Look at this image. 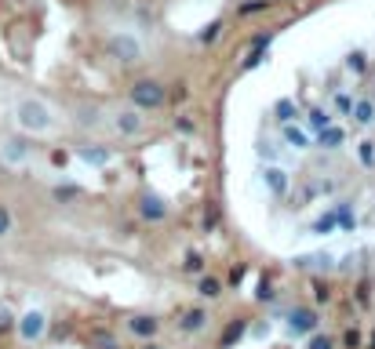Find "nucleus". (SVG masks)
Segmentation results:
<instances>
[{"mask_svg":"<svg viewBox=\"0 0 375 349\" xmlns=\"http://www.w3.org/2000/svg\"><path fill=\"white\" fill-rule=\"evenodd\" d=\"M11 117H15V127L23 131V135H30V139L51 135V131H55V124H58V117H55L51 102H44L40 95H23V99L15 102Z\"/></svg>","mask_w":375,"mask_h":349,"instance_id":"obj_1","label":"nucleus"},{"mask_svg":"<svg viewBox=\"0 0 375 349\" xmlns=\"http://www.w3.org/2000/svg\"><path fill=\"white\" fill-rule=\"evenodd\" d=\"M106 55L117 65H139V62H146V40L135 30H113L106 37Z\"/></svg>","mask_w":375,"mask_h":349,"instance_id":"obj_2","label":"nucleus"},{"mask_svg":"<svg viewBox=\"0 0 375 349\" xmlns=\"http://www.w3.org/2000/svg\"><path fill=\"white\" fill-rule=\"evenodd\" d=\"M128 102L135 109H142V113H157V109L168 106V84L157 77H139L128 87Z\"/></svg>","mask_w":375,"mask_h":349,"instance_id":"obj_3","label":"nucleus"},{"mask_svg":"<svg viewBox=\"0 0 375 349\" xmlns=\"http://www.w3.org/2000/svg\"><path fill=\"white\" fill-rule=\"evenodd\" d=\"M120 139H139L142 131H146V113L142 109H135L132 102L128 106H117V109H110V120H106Z\"/></svg>","mask_w":375,"mask_h":349,"instance_id":"obj_4","label":"nucleus"},{"mask_svg":"<svg viewBox=\"0 0 375 349\" xmlns=\"http://www.w3.org/2000/svg\"><path fill=\"white\" fill-rule=\"evenodd\" d=\"M51 331V320L44 310H26L23 317H18V327H15V335L23 345H37V342H44Z\"/></svg>","mask_w":375,"mask_h":349,"instance_id":"obj_5","label":"nucleus"},{"mask_svg":"<svg viewBox=\"0 0 375 349\" xmlns=\"http://www.w3.org/2000/svg\"><path fill=\"white\" fill-rule=\"evenodd\" d=\"M317 331H321L317 305H291V310H288V335L291 338H310Z\"/></svg>","mask_w":375,"mask_h":349,"instance_id":"obj_6","label":"nucleus"},{"mask_svg":"<svg viewBox=\"0 0 375 349\" xmlns=\"http://www.w3.org/2000/svg\"><path fill=\"white\" fill-rule=\"evenodd\" d=\"M135 211H139V218L142 222H150V226H160V222H168V215H172V204L164 201L160 193H142L139 196V204H135Z\"/></svg>","mask_w":375,"mask_h":349,"instance_id":"obj_7","label":"nucleus"},{"mask_svg":"<svg viewBox=\"0 0 375 349\" xmlns=\"http://www.w3.org/2000/svg\"><path fill=\"white\" fill-rule=\"evenodd\" d=\"M33 139L30 135H8V139H0V160L4 164H26L30 157H33V146H30Z\"/></svg>","mask_w":375,"mask_h":349,"instance_id":"obj_8","label":"nucleus"},{"mask_svg":"<svg viewBox=\"0 0 375 349\" xmlns=\"http://www.w3.org/2000/svg\"><path fill=\"white\" fill-rule=\"evenodd\" d=\"M124 327H128V335L139 338V342H153L160 335V317L153 313H132L128 320H124Z\"/></svg>","mask_w":375,"mask_h":349,"instance_id":"obj_9","label":"nucleus"},{"mask_svg":"<svg viewBox=\"0 0 375 349\" xmlns=\"http://www.w3.org/2000/svg\"><path fill=\"white\" fill-rule=\"evenodd\" d=\"M259 179H262V186H266V193L269 196H288V189H291V174L281 167V164H266L262 171H259Z\"/></svg>","mask_w":375,"mask_h":349,"instance_id":"obj_10","label":"nucleus"},{"mask_svg":"<svg viewBox=\"0 0 375 349\" xmlns=\"http://www.w3.org/2000/svg\"><path fill=\"white\" fill-rule=\"evenodd\" d=\"M208 327V305H190V310H182L179 313V320H175V331L179 335H201Z\"/></svg>","mask_w":375,"mask_h":349,"instance_id":"obj_11","label":"nucleus"},{"mask_svg":"<svg viewBox=\"0 0 375 349\" xmlns=\"http://www.w3.org/2000/svg\"><path fill=\"white\" fill-rule=\"evenodd\" d=\"M77 160H84L88 167H110L113 164V149L110 146H102V142H84V146H77Z\"/></svg>","mask_w":375,"mask_h":349,"instance_id":"obj_12","label":"nucleus"},{"mask_svg":"<svg viewBox=\"0 0 375 349\" xmlns=\"http://www.w3.org/2000/svg\"><path fill=\"white\" fill-rule=\"evenodd\" d=\"M248 327H252V317H230V320H226V327H222V335H219V349L241 345L244 335H248Z\"/></svg>","mask_w":375,"mask_h":349,"instance_id":"obj_13","label":"nucleus"},{"mask_svg":"<svg viewBox=\"0 0 375 349\" xmlns=\"http://www.w3.org/2000/svg\"><path fill=\"white\" fill-rule=\"evenodd\" d=\"M281 142L288 146V149H310V146H314V135H310V131L303 127V124H284L281 127Z\"/></svg>","mask_w":375,"mask_h":349,"instance_id":"obj_14","label":"nucleus"},{"mask_svg":"<svg viewBox=\"0 0 375 349\" xmlns=\"http://www.w3.org/2000/svg\"><path fill=\"white\" fill-rule=\"evenodd\" d=\"M314 146H317V149H328V153H336V149H343V146H346V127H339V124H331V127L317 131V135H314Z\"/></svg>","mask_w":375,"mask_h":349,"instance_id":"obj_15","label":"nucleus"},{"mask_svg":"<svg viewBox=\"0 0 375 349\" xmlns=\"http://www.w3.org/2000/svg\"><path fill=\"white\" fill-rule=\"evenodd\" d=\"M222 291H226V280H222V277H215V273L197 277V295H201L204 302H219Z\"/></svg>","mask_w":375,"mask_h":349,"instance_id":"obj_16","label":"nucleus"},{"mask_svg":"<svg viewBox=\"0 0 375 349\" xmlns=\"http://www.w3.org/2000/svg\"><path fill=\"white\" fill-rule=\"evenodd\" d=\"M299 117H303V109H299V102L295 99H277L274 102V120L284 127V124H299Z\"/></svg>","mask_w":375,"mask_h":349,"instance_id":"obj_17","label":"nucleus"},{"mask_svg":"<svg viewBox=\"0 0 375 349\" xmlns=\"http://www.w3.org/2000/svg\"><path fill=\"white\" fill-rule=\"evenodd\" d=\"M179 269H182V273H190V277H204V273H208V258H204V251L186 248V251H182V262H179Z\"/></svg>","mask_w":375,"mask_h":349,"instance_id":"obj_18","label":"nucleus"},{"mask_svg":"<svg viewBox=\"0 0 375 349\" xmlns=\"http://www.w3.org/2000/svg\"><path fill=\"white\" fill-rule=\"evenodd\" d=\"M291 266H295V269H331V266H336V255H328V251H317V255H299L295 262H291Z\"/></svg>","mask_w":375,"mask_h":349,"instance_id":"obj_19","label":"nucleus"},{"mask_svg":"<svg viewBox=\"0 0 375 349\" xmlns=\"http://www.w3.org/2000/svg\"><path fill=\"white\" fill-rule=\"evenodd\" d=\"M303 120H306V131H310V135H317V131H324V127H331V124H336L324 106H310Z\"/></svg>","mask_w":375,"mask_h":349,"instance_id":"obj_20","label":"nucleus"},{"mask_svg":"<svg viewBox=\"0 0 375 349\" xmlns=\"http://www.w3.org/2000/svg\"><path fill=\"white\" fill-rule=\"evenodd\" d=\"M277 295H281V291H277L274 273H262V277H259V284H255V302H259V305H274V302H277Z\"/></svg>","mask_w":375,"mask_h":349,"instance_id":"obj_21","label":"nucleus"},{"mask_svg":"<svg viewBox=\"0 0 375 349\" xmlns=\"http://www.w3.org/2000/svg\"><path fill=\"white\" fill-rule=\"evenodd\" d=\"M88 345L91 349H124L120 338L110 331V327H91V331H88Z\"/></svg>","mask_w":375,"mask_h":349,"instance_id":"obj_22","label":"nucleus"},{"mask_svg":"<svg viewBox=\"0 0 375 349\" xmlns=\"http://www.w3.org/2000/svg\"><path fill=\"white\" fill-rule=\"evenodd\" d=\"M219 226H222V208L219 201H208L201 211V233H219Z\"/></svg>","mask_w":375,"mask_h":349,"instance_id":"obj_23","label":"nucleus"},{"mask_svg":"<svg viewBox=\"0 0 375 349\" xmlns=\"http://www.w3.org/2000/svg\"><path fill=\"white\" fill-rule=\"evenodd\" d=\"M350 120L361 124V127H371V124H375V99H357V102H353Z\"/></svg>","mask_w":375,"mask_h":349,"instance_id":"obj_24","label":"nucleus"},{"mask_svg":"<svg viewBox=\"0 0 375 349\" xmlns=\"http://www.w3.org/2000/svg\"><path fill=\"white\" fill-rule=\"evenodd\" d=\"M266 58H269V48H248V55H244L241 65H237V73H252V70H259Z\"/></svg>","mask_w":375,"mask_h":349,"instance_id":"obj_25","label":"nucleus"},{"mask_svg":"<svg viewBox=\"0 0 375 349\" xmlns=\"http://www.w3.org/2000/svg\"><path fill=\"white\" fill-rule=\"evenodd\" d=\"M51 196H55V204H73V201H80V196H84V189L73 186V182H58V186L51 189Z\"/></svg>","mask_w":375,"mask_h":349,"instance_id":"obj_26","label":"nucleus"},{"mask_svg":"<svg viewBox=\"0 0 375 349\" xmlns=\"http://www.w3.org/2000/svg\"><path fill=\"white\" fill-rule=\"evenodd\" d=\"M339 229V215H336V208H328L314 226H310V233H317V236H324V233H336Z\"/></svg>","mask_w":375,"mask_h":349,"instance_id":"obj_27","label":"nucleus"},{"mask_svg":"<svg viewBox=\"0 0 375 349\" xmlns=\"http://www.w3.org/2000/svg\"><path fill=\"white\" fill-rule=\"evenodd\" d=\"M77 124L80 127H102L106 120H102V109L98 106H80L77 109Z\"/></svg>","mask_w":375,"mask_h":349,"instance_id":"obj_28","label":"nucleus"},{"mask_svg":"<svg viewBox=\"0 0 375 349\" xmlns=\"http://www.w3.org/2000/svg\"><path fill=\"white\" fill-rule=\"evenodd\" d=\"M336 215H339V229L343 233H353V226H357V211H353L350 201H339L336 204Z\"/></svg>","mask_w":375,"mask_h":349,"instance_id":"obj_29","label":"nucleus"},{"mask_svg":"<svg viewBox=\"0 0 375 349\" xmlns=\"http://www.w3.org/2000/svg\"><path fill=\"white\" fill-rule=\"evenodd\" d=\"M172 131L175 135H197V117L193 113H175L172 117Z\"/></svg>","mask_w":375,"mask_h":349,"instance_id":"obj_30","label":"nucleus"},{"mask_svg":"<svg viewBox=\"0 0 375 349\" xmlns=\"http://www.w3.org/2000/svg\"><path fill=\"white\" fill-rule=\"evenodd\" d=\"M310 295H314V305H328L331 302V284L314 277V280H310Z\"/></svg>","mask_w":375,"mask_h":349,"instance_id":"obj_31","label":"nucleus"},{"mask_svg":"<svg viewBox=\"0 0 375 349\" xmlns=\"http://www.w3.org/2000/svg\"><path fill=\"white\" fill-rule=\"evenodd\" d=\"M222 30H226V22H222V18H212V22H208V26L197 33V44H215V40L222 37Z\"/></svg>","mask_w":375,"mask_h":349,"instance_id":"obj_32","label":"nucleus"},{"mask_svg":"<svg viewBox=\"0 0 375 349\" xmlns=\"http://www.w3.org/2000/svg\"><path fill=\"white\" fill-rule=\"evenodd\" d=\"M274 8V0H244V4H237V15L241 18H252V15H262Z\"/></svg>","mask_w":375,"mask_h":349,"instance_id":"obj_33","label":"nucleus"},{"mask_svg":"<svg viewBox=\"0 0 375 349\" xmlns=\"http://www.w3.org/2000/svg\"><path fill=\"white\" fill-rule=\"evenodd\" d=\"M186 99H190V84H186V80H175V84H168V106H182Z\"/></svg>","mask_w":375,"mask_h":349,"instance_id":"obj_34","label":"nucleus"},{"mask_svg":"<svg viewBox=\"0 0 375 349\" xmlns=\"http://www.w3.org/2000/svg\"><path fill=\"white\" fill-rule=\"evenodd\" d=\"M255 153L266 160V164H277V157H281V142H274V139H262L259 146H255Z\"/></svg>","mask_w":375,"mask_h":349,"instance_id":"obj_35","label":"nucleus"},{"mask_svg":"<svg viewBox=\"0 0 375 349\" xmlns=\"http://www.w3.org/2000/svg\"><path fill=\"white\" fill-rule=\"evenodd\" d=\"M353 102H357V99H353L350 91H336V95H331V106H336L339 117H350V113H353Z\"/></svg>","mask_w":375,"mask_h":349,"instance_id":"obj_36","label":"nucleus"},{"mask_svg":"<svg viewBox=\"0 0 375 349\" xmlns=\"http://www.w3.org/2000/svg\"><path fill=\"white\" fill-rule=\"evenodd\" d=\"M346 70H350L353 77L368 73V55H364V51H350V55H346Z\"/></svg>","mask_w":375,"mask_h":349,"instance_id":"obj_37","label":"nucleus"},{"mask_svg":"<svg viewBox=\"0 0 375 349\" xmlns=\"http://www.w3.org/2000/svg\"><path fill=\"white\" fill-rule=\"evenodd\" d=\"M15 327H18V317L8 310V305H0V338L15 335Z\"/></svg>","mask_w":375,"mask_h":349,"instance_id":"obj_38","label":"nucleus"},{"mask_svg":"<svg viewBox=\"0 0 375 349\" xmlns=\"http://www.w3.org/2000/svg\"><path fill=\"white\" fill-rule=\"evenodd\" d=\"M11 233H15V215L4 201H0V240H8Z\"/></svg>","mask_w":375,"mask_h":349,"instance_id":"obj_39","label":"nucleus"},{"mask_svg":"<svg viewBox=\"0 0 375 349\" xmlns=\"http://www.w3.org/2000/svg\"><path fill=\"white\" fill-rule=\"evenodd\" d=\"M357 160H361V167H375V142L371 139L357 142Z\"/></svg>","mask_w":375,"mask_h":349,"instance_id":"obj_40","label":"nucleus"},{"mask_svg":"<svg viewBox=\"0 0 375 349\" xmlns=\"http://www.w3.org/2000/svg\"><path fill=\"white\" fill-rule=\"evenodd\" d=\"M353 298H357L361 310H368V305H371V280H357V288H353Z\"/></svg>","mask_w":375,"mask_h":349,"instance_id":"obj_41","label":"nucleus"},{"mask_svg":"<svg viewBox=\"0 0 375 349\" xmlns=\"http://www.w3.org/2000/svg\"><path fill=\"white\" fill-rule=\"evenodd\" d=\"M361 327H346V331H343V338H339V345L343 349H361Z\"/></svg>","mask_w":375,"mask_h":349,"instance_id":"obj_42","label":"nucleus"},{"mask_svg":"<svg viewBox=\"0 0 375 349\" xmlns=\"http://www.w3.org/2000/svg\"><path fill=\"white\" fill-rule=\"evenodd\" d=\"M244 277H248V262H237V266H234L230 273H226V284H230V288L237 291L241 284H244Z\"/></svg>","mask_w":375,"mask_h":349,"instance_id":"obj_43","label":"nucleus"},{"mask_svg":"<svg viewBox=\"0 0 375 349\" xmlns=\"http://www.w3.org/2000/svg\"><path fill=\"white\" fill-rule=\"evenodd\" d=\"M306 349H339V342L331 338V335H321V331H317V335H310V345H306Z\"/></svg>","mask_w":375,"mask_h":349,"instance_id":"obj_44","label":"nucleus"},{"mask_svg":"<svg viewBox=\"0 0 375 349\" xmlns=\"http://www.w3.org/2000/svg\"><path fill=\"white\" fill-rule=\"evenodd\" d=\"M70 331H73L70 324H55V320H51V331H48V335H51L55 342H62V338H70Z\"/></svg>","mask_w":375,"mask_h":349,"instance_id":"obj_45","label":"nucleus"},{"mask_svg":"<svg viewBox=\"0 0 375 349\" xmlns=\"http://www.w3.org/2000/svg\"><path fill=\"white\" fill-rule=\"evenodd\" d=\"M51 164H55V167H66V164H70V153H66V149H51Z\"/></svg>","mask_w":375,"mask_h":349,"instance_id":"obj_46","label":"nucleus"},{"mask_svg":"<svg viewBox=\"0 0 375 349\" xmlns=\"http://www.w3.org/2000/svg\"><path fill=\"white\" fill-rule=\"evenodd\" d=\"M139 349H168V345H160V342H157V338H153V342H142V345H139Z\"/></svg>","mask_w":375,"mask_h":349,"instance_id":"obj_47","label":"nucleus"},{"mask_svg":"<svg viewBox=\"0 0 375 349\" xmlns=\"http://www.w3.org/2000/svg\"><path fill=\"white\" fill-rule=\"evenodd\" d=\"M368 349H375V335H371V342H368Z\"/></svg>","mask_w":375,"mask_h":349,"instance_id":"obj_48","label":"nucleus"},{"mask_svg":"<svg viewBox=\"0 0 375 349\" xmlns=\"http://www.w3.org/2000/svg\"><path fill=\"white\" fill-rule=\"evenodd\" d=\"M371 99H375V91H371Z\"/></svg>","mask_w":375,"mask_h":349,"instance_id":"obj_49","label":"nucleus"},{"mask_svg":"<svg viewBox=\"0 0 375 349\" xmlns=\"http://www.w3.org/2000/svg\"><path fill=\"white\" fill-rule=\"evenodd\" d=\"M274 4H277V0H274Z\"/></svg>","mask_w":375,"mask_h":349,"instance_id":"obj_50","label":"nucleus"}]
</instances>
